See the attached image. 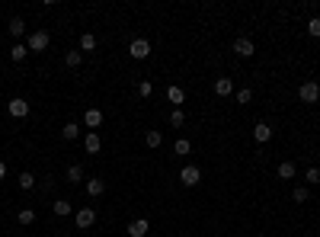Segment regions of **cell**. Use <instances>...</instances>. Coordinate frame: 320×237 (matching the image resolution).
<instances>
[{
	"label": "cell",
	"mask_w": 320,
	"mask_h": 237,
	"mask_svg": "<svg viewBox=\"0 0 320 237\" xmlns=\"http://www.w3.org/2000/svg\"><path fill=\"white\" fill-rule=\"evenodd\" d=\"M215 93H218V96H231V93H234V81H231V77H218V81H215Z\"/></svg>",
	"instance_id": "9"
},
{
	"label": "cell",
	"mask_w": 320,
	"mask_h": 237,
	"mask_svg": "<svg viewBox=\"0 0 320 237\" xmlns=\"http://www.w3.org/2000/svg\"><path fill=\"white\" fill-rule=\"evenodd\" d=\"M61 135H64V141H77V138H80V125H77V122H67L61 128Z\"/></svg>",
	"instance_id": "16"
},
{
	"label": "cell",
	"mask_w": 320,
	"mask_h": 237,
	"mask_svg": "<svg viewBox=\"0 0 320 237\" xmlns=\"http://www.w3.org/2000/svg\"><path fill=\"white\" fill-rule=\"evenodd\" d=\"M307 36L320 39V16H310V20H307Z\"/></svg>",
	"instance_id": "24"
},
{
	"label": "cell",
	"mask_w": 320,
	"mask_h": 237,
	"mask_svg": "<svg viewBox=\"0 0 320 237\" xmlns=\"http://www.w3.org/2000/svg\"><path fill=\"white\" fill-rule=\"evenodd\" d=\"M167 100H170V103H176V109H179V106L186 103V93H183V87H176V84H173L170 90H167Z\"/></svg>",
	"instance_id": "13"
},
{
	"label": "cell",
	"mask_w": 320,
	"mask_h": 237,
	"mask_svg": "<svg viewBox=\"0 0 320 237\" xmlns=\"http://www.w3.org/2000/svg\"><path fill=\"white\" fill-rule=\"evenodd\" d=\"M48 32L45 29H36V32H29V36H26V48L29 51H45L48 48Z\"/></svg>",
	"instance_id": "1"
},
{
	"label": "cell",
	"mask_w": 320,
	"mask_h": 237,
	"mask_svg": "<svg viewBox=\"0 0 320 237\" xmlns=\"http://www.w3.org/2000/svg\"><path fill=\"white\" fill-rule=\"evenodd\" d=\"M26 55H29V48H26V45H13V48H10V58H13V61H23Z\"/></svg>",
	"instance_id": "27"
},
{
	"label": "cell",
	"mask_w": 320,
	"mask_h": 237,
	"mask_svg": "<svg viewBox=\"0 0 320 237\" xmlns=\"http://www.w3.org/2000/svg\"><path fill=\"white\" fill-rule=\"evenodd\" d=\"M96 48V36H93V32H83L80 36V51H93Z\"/></svg>",
	"instance_id": "21"
},
{
	"label": "cell",
	"mask_w": 320,
	"mask_h": 237,
	"mask_svg": "<svg viewBox=\"0 0 320 237\" xmlns=\"http://www.w3.org/2000/svg\"><path fill=\"white\" fill-rule=\"evenodd\" d=\"M83 125L86 128H99L102 125V109H86L83 112Z\"/></svg>",
	"instance_id": "8"
},
{
	"label": "cell",
	"mask_w": 320,
	"mask_h": 237,
	"mask_svg": "<svg viewBox=\"0 0 320 237\" xmlns=\"http://www.w3.org/2000/svg\"><path fill=\"white\" fill-rule=\"evenodd\" d=\"M151 93H154V84H151V81H141V84H138V96H144V100H148Z\"/></svg>",
	"instance_id": "29"
},
{
	"label": "cell",
	"mask_w": 320,
	"mask_h": 237,
	"mask_svg": "<svg viewBox=\"0 0 320 237\" xmlns=\"http://www.w3.org/2000/svg\"><path fill=\"white\" fill-rule=\"evenodd\" d=\"M128 55H132L135 61H144L151 55V42L148 39H132V45H128Z\"/></svg>",
	"instance_id": "4"
},
{
	"label": "cell",
	"mask_w": 320,
	"mask_h": 237,
	"mask_svg": "<svg viewBox=\"0 0 320 237\" xmlns=\"http://www.w3.org/2000/svg\"><path fill=\"white\" fill-rule=\"evenodd\" d=\"M67 183H83V167H80V164H71V167H67Z\"/></svg>",
	"instance_id": "19"
},
{
	"label": "cell",
	"mask_w": 320,
	"mask_h": 237,
	"mask_svg": "<svg viewBox=\"0 0 320 237\" xmlns=\"http://www.w3.org/2000/svg\"><path fill=\"white\" fill-rule=\"evenodd\" d=\"M74 224L80 227V231H86V227H93V224H96V212H93L90 205H83L80 212H74Z\"/></svg>",
	"instance_id": "2"
},
{
	"label": "cell",
	"mask_w": 320,
	"mask_h": 237,
	"mask_svg": "<svg viewBox=\"0 0 320 237\" xmlns=\"http://www.w3.org/2000/svg\"><path fill=\"white\" fill-rule=\"evenodd\" d=\"M80 61H83V51H67V55H64L67 67H80Z\"/></svg>",
	"instance_id": "23"
},
{
	"label": "cell",
	"mask_w": 320,
	"mask_h": 237,
	"mask_svg": "<svg viewBox=\"0 0 320 237\" xmlns=\"http://www.w3.org/2000/svg\"><path fill=\"white\" fill-rule=\"evenodd\" d=\"M7 29H10V36H16V39H20V36H26V23L20 20V16H13V20L7 23Z\"/></svg>",
	"instance_id": "17"
},
{
	"label": "cell",
	"mask_w": 320,
	"mask_h": 237,
	"mask_svg": "<svg viewBox=\"0 0 320 237\" xmlns=\"http://www.w3.org/2000/svg\"><path fill=\"white\" fill-rule=\"evenodd\" d=\"M170 125H173V128H183V125H186V112H183V109H173V112H170Z\"/></svg>",
	"instance_id": "22"
},
{
	"label": "cell",
	"mask_w": 320,
	"mask_h": 237,
	"mask_svg": "<svg viewBox=\"0 0 320 237\" xmlns=\"http://www.w3.org/2000/svg\"><path fill=\"white\" fill-rule=\"evenodd\" d=\"M83 147H86V154H99L102 151V138L96 135V131H86V135H83Z\"/></svg>",
	"instance_id": "7"
},
{
	"label": "cell",
	"mask_w": 320,
	"mask_h": 237,
	"mask_svg": "<svg viewBox=\"0 0 320 237\" xmlns=\"http://www.w3.org/2000/svg\"><path fill=\"white\" fill-rule=\"evenodd\" d=\"M86 192H90L93 199H96V196H102V192H106V180H99V177L86 180Z\"/></svg>",
	"instance_id": "11"
},
{
	"label": "cell",
	"mask_w": 320,
	"mask_h": 237,
	"mask_svg": "<svg viewBox=\"0 0 320 237\" xmlns=\"http://www.w3.org/2000/svg\"><path fill=\"white\" fill-rule=\"evenodd\" d=\"M7 112H10L13 119H26V116H29V103H26L23 96H16V100L7 103Z\"/></svg>",
	"instance_id": "6"
},
{
	"label": "cell",
	"mask_w": 320,
	"mask_h": 237,
	"mask_svg": "<svg viewBox=\"0 0 320 237\" xmlns=\"http://www.w3.org/2000/svg\"><path fill=\"white\" fill-rule=\"evenodd\" d=\"M298 96H301V103H317V100H320V84H314V81L301 84Z\"/></svg>",
	"instance_id": "5"
},
{
	"label": "cell",
	"mask_w": 320,
	"mask_h": 237,
	"mask_svg": "<svg viewBox=\"0 0 320 237\" xmlns=\"http://www.w3.org/2000/svg\"><path fill=\"white\" fill-rule=\"evenodd\" d=\"M253 138H256L259 144H266V141H269V138H272V128L266 125V122H259V125L253 128Z\"/></svg>",
	"instance_id": "14"
},
{
	"label": "cell",
	"mask_w": 320,
	"mask_h": 237,
	"mask_svg": "<svg viewBox=\"0 0 320 237\" xmlns=\"http://www.w3.org/2000/svg\"><path fill=\"white\" fill-rule=\"evenodd\" d=\"M179 180H183V186H198V183H202V170H198L195 164H186L183 170H179Z\"/></svg>",
	"instance_id": "3"
},
{
	"label": "cell",
	"mask_w": 320,
	"mask_h": 237,
	"mask_svg": "<svg viewBox=\"0 0 320 237\" xmlns=\"http://www.w3.org/2000/svg\"><path fill=\"white\" fill-rule=\"evenodd\" d=\"M51 212H55L58 218H64V215H71V212H74V205H71L67 199H58L55 205H51Z\"/></svg>",
	"instance_id": "15"
},
{
	"label": "cell",
	"mask_w": 320,
	"mask_h": 237,
	"mask_svg": "<svg viewBox=\"0 0 320 237\" xmlns=\"http://www.w3.org/2000/svg\"><path fill=\"white\" fill-rule=\"evenodd\" d=\"M148 231H151V224L144 221V218H138V221H132V224H128V237H144Z\"/></svg>",
	"instance_id": "10"
},
{
	"label": "cell",
	"mask_w": 320,
	"mask_h": 237,
	"mask_svg": "<svg viewBox=\"0 0 320 237\" xmlns=\"http://www.w3.org/2000/svg\"><path fill=\"white\" fill-rule=\"evenodd\" d=\"M173 151H176V154H183V157H186L189 151H192V144H189V141H186V138H179V141H176V144H173Z\"/></svg>",
	"instance_id": "28"
},
{
	"label": "cell",
	"mask_w": 320,
	"mask_h": 237,
	"mask_svg": "<svg viewBox=\"0 0 320 237\" xmlns=\"http://www.w3.org/2000/svg\"><path fill=\"white\" fill-rule=\"evenodd\" d=\"M304 180H307V183H314V186H317V183H320V167H307Z\"/></svg>",
	"instance_id": "30"
},
{
	"label": "cell",
	"mask_w": 320,
	"mask_h": 237,
	"mask_svg": "<svg viewBox=\"0 0 320 237\" xmlns=\"http://www.w3.org/2000/svg\"><path fill=\"white\" fill-rule=\"evenodd\" d=\"M4 177H7V164L0 161V180H4Z\"/></svg>",
	"instance_id": "33"
},
{
	"label": "cell",
	"mask_w": 320,
	"mask_h": 237,
	"mask_svg": "<svg viewBox=\"0 0 320 237\" xmlns=\"http://www.w3.org/2000/svg\"><path fill=\"white\" fill-rule=\"evenodd\" d=\"M144 144H148V147H160L163 144V135H160L157 128H151L148 135H144Z\"/></svg>",
	"instance_id": "20"
},
{
	"label": "cell",
	"mask_w": 320,
	"mask_h": 237,
	"mask_svg": "<svg viewBox=\"0 0 320 237\" xmlns=\"http://www.w3.org/2000/svg\"><path fill=\"white\" fill-rule=\"evenodd\" d=\"M307 196H310L307 186H298V189H295V202H307Z\"/></svg>",
	"instance_id": "32"
},
{
	"label": "cell",
	"mask_w": 320,
	"mask_h": 237,
	"mask_svg": "<svg viewBox=\"0 0 320 237\" xmlns=\"http://www.w3.org/2000/svg\"><path fill=\"white\" fill-rule=\"evenodd\" d=\"M234 51H237L240 58H250L256 48H253V42H250V39H237V42H234Z\"/></svg>",
	"instance_id": "12"
},
{
	"label": "cell",
	"mask_w": 320,
	"mask_h": 237,
	"mask_svg": "<svg viewBox=\"0 0 320 237\" xmlns=\"http://www.w3.org/2000/svg\"><path fill=\"white\" fill-rule=\"evenodd\" d=\"M16 218H20V224H32V221H36V208H23Z\"/></svg>",
	"instance_id": "26"
},
{
	"label": "cell",
	"mask_w": 320,
	"mask_h": 237,
	"mask_svg": "<svg viewBox=\"0 0 320 237\" xmlns=\"http://www.w3.org/2000/svg\"><path fill=\"white\" fill-rule=\"evenodd\" d=\"M253 100V90L250 87H244V90H237V103H250Z\"/></svg>",
	"instance_id": "31"
},
{
	"label": "cell",
	"mask_w": 320,
	"mask_h": 237,
	"mask_svg": "<svg viewBox=\"0 0 320 237\" xmlns=\"http://www.w3.org/2000/svg\"><path fill=\"white\" fill-rule=\"evenodd\" d=\"M295 173H298V170H295V164H291V161H282V164H279V177H282V180H295Z\"/></svg>",
	"instance_id": "18"
},
{
	"label": "cell",
	"mask_w": 320,
	"mask_h": 237,
	"mask_svg": "<svg viewBox=\"0 0 320 237\" xmlns=\"http://www.w3.org/2000/svg\"><path fill=\"white\" fill-rule=\"evenodd\" d=\"M16 183H20V189H32V186H36V177L26 170V173H20V180H16Z\"/></svg>",
	"instance_id": "25"
}]
</instances>
